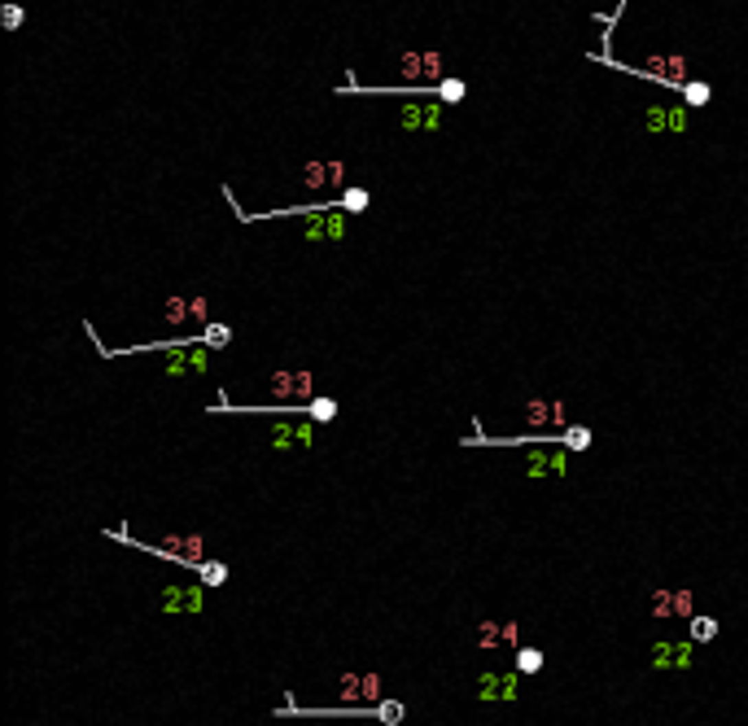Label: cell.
Listing matches in <instances>:
<instances>
[{"label":"cell","mask_w":748,"mask_h":726,"mask_svg":"<svg viewBox=\"0 0 748 726\" xmlns=\"http://www.w3.org/2000/svg\"><path fill=\"white\" fill-rule=\"evenodd\" d=\"M442 66H446V57L442 53H403L398 57V70H403V79L407 83H420L424 92H433L438 83H442Z\"/></svg>","instance_id":"1"},{"label":"cell","mask_w":748,"mask_h":726,"mask_svg":"<svg viewBox=\"0 0 748 726\" xmlns=\"http://www.w3.org/2000/svg\"><path fill=\"white\" fill-rule=\"evenodd\" d=\"M569 473V451L565 446H547V442H530L525 451V477L543 481V477H565Z\"/></svg>","instance_id":"2"},{"label":"cell","mask_w":748,"mask_h":726,"mask_svg":"<svg viewBox=\"0 0 748 726\" xmlns=\"http://www.w3.org/2000/svg\"><path fill=\"white\" fill-rule=\"evenodd\" d=\"M306 241H346L350 236V223H346V210H332V206H319L315 215H306V228H302Z\"/></svg>","instance_id":"3"},{"label":"cell","mask_w":748,"mask_h":726,"mask_svg":"<svg viewBox=\"0 0 748 726\" xmlns=\"http://www.w3.org/2000/svg\"><path fill=\"white\" fill-rule=\"evenodd\" d=\"M446 110L438 101H407L398 110V127L403 132H442Z\"/></svg>","instance_id":"4"},{"label":"cell","mask_w":748,"mask_h":726,"mask_svg":"<svg viewBox=\"0 0 748 726\" xmlns=\"http://www.w3.org/2000/svg\"><path fill=\"white\" fill-rule=\"evenodd\" d=\"M644 132H652V136H665V132L683 136V132H692V114H687L683 105H648V110H644Z\"/></svg>","instance_id":"5"},{"label":"cell","mask_w":748,"mask_h":726,"mask_svg":"<svg viewBox=\"0 0 748 726\" xmlns=\"http://www.w3.org/2000/svg\"><path fill=\"white\" fill-rule=\"evenodd\" d=\"M271 446H276V451L315 446V429H311L306 420H280V424H271Z\"/></svg>","instance_id":"6"},{"label":"cell","mask_w":748,"mask_h":726,"mask_svg":"<svg viewBox=\"0 0 748 726\" xmlns=\"http://www.w3.org/2000/svg\"><path fill=\"white\" fill-rule=\"evenodd\" d=\"M525 424L530 429H547L552 424V429L560 433L565 429V402L560 398H530L525 402Z\"/></svg>","instance_id":"7"},{"label":"cell","mask_w":748,"mask_h":726,"mask_svg":"<svg viewBox=\"0 0 748 726\" xmlns=\"http://www.w3.org/2000/svg\"><path fill=\"white\" fill-rule=\"evenodd\" d=\"M158 556H171V560H184V565H201V538L197 534H166V538L153 547Z\"/></svg>","instance_id":"8"},{"label":"cell","mask_w":748,"mask_h":726,"mask_svg":"<svg viewBox=\"0 0 748 726\" xmlns=\"http://www.w3.org/2000/svg\"><path fill=\"white\" fill-rule=\"evenodd\" d=\"M315 389V376L311 372H276L271 376V394L280 402H293V398H311Z\"/></svg>","instance_id":"9"},{"label":"cell","mask_w":748,"mask_h":726,"mask_svg":"<svg viewBox=\"0 0 748 726\" xmlns=\"http://www.w3.org/2000/svg\"><path fill=\"white\" fill-rule=\"evenodd\" d=\"M162 613H201V587H162Z\"/></svg>","instance_id":"10"},{"label":"cell","mask_w":748,"mask_h":726,"mask_svg":"<svg viewBox=\"0 0 748 726\" xmlns=\"http://www.w3.org/2000/svg\"><path fill=\"white\" fill-rule=\"evenodd\" d=\"M346 180V162H306V171H302V184L306 188H328V184H341Z\"/></svg>","instance_id":"11"},{"label":"cell","mask_w":748,"mask_h":726,"mask_svg":"<svg viewBox=\"0 0 748 726\" xmlns=\"http://www.w3.org/2000/svg\"><path fill=\"white\" fill-rule=\"evenodd\" d=\"M341 700H376L381 696V678L376 674H346L341 678Z\"/></svg>","instance_id":"12"},{"label":"cell","mask_w":748,"mask_h":726,"mask_svg":"<svg viewBox=\"0 0 748 726\" xmlns=\"http://www.w3.org/2000/svg\"><path fill=\"white\" fill-rule=\"evenodd\" d=\"M652 665L657 670H687L692 665V644H657L652 648Z\"/></svg>","instance_id":"13"},{"label":"cell","mask_w":748,"mask_h":726,"mask_svg":"<svg viewBox=\"0 0 748 726\" xmlns=\"http://www.w3.org/2000/svg\"><path fill=\"white\" fill-rule=\"evenodd\" d=\"M481 700H512L517 696V687H521V678L517 674H481Z\"/></svg>","instance_id":"14"},{"label":"cell","mask_w":748,"mask_h":726,"mask_svg":"<svg viewBox=\"0 0 748 726\" xmlns=\"http://www.w3.org/2000/svg\"><path fill=\"white\" fill-rule=\"evenodd\" d=\"M687 609H692V595H687V591H674V595L657 591V595H652V613H657V617H674V613H687Z\"/></svg>","instance_id":"15"},{"label":"cell","mask_w":748,"mask_h":726,"mask_svg":"<svg viewBox=\"0 0 748 726\" xmlns=\"http://www.w3.org/2000/svg\"><path fill=\"white\" fill-rule=\"evenodd\" d=\"M556 442H560L565 451H587L591 446V429H587V424H569V429L556 433Z\"/></svg>","instance_id":"16"},{"label":"cell","mask_w":748,"mask_h":726,"mask_svg":"<svg viewBox=\"0 0 748 726\" xmlns=\"http://www.w3.org/2000/svg\"><path fill=\"white\" fill-rule=\"evenodd\" d=\"M367 206H372V193H367V188H346V193H341V210H346V215H363Z\"/></svg>","instance_id":"17"},{"label":"cell","mask_w":748,"mask_h":726,"mask_svg":"<svg viewBox=\"0 0 748 726\" xmlns=\"http://www.w3.org/2000/svg\"><path fill=\"white\" fill-rule=\"evenodd\" d=\"M306 416H311L315 424H328L332 416H337V398H311L306 402Z\"/></svg>","instance_id":"18"},{"label":"cell","mask_w":748,"mask_h":726,"mask_svg":"<svg viewBox=\"0 0 748 726\" xmlns=\"http://www.w3.org/2000/svg\"><path fill=\"white\" fill-rule=\"evenodd\" d=\"M197 574H201V582H206V587H219V582H228V565H219V560H201V565H197Z\"/></svg>","instance_id":"19"},{"label":"cell","mask_w":748,"mask_h":726,"mask_svg":"<svg viewBox=\"0 0 748 726\" xmlns=\"http://www.w3.org/2000/svg\"><path fill=\"white\" fill-rule=\"evenodd\" d=\"M228 337H232L228 324H206V332H201V341H206L210 350H223V346H228Z\"/></svg>","instance_id":"20"},{"label":"cell","mask_w":748,"mask_h":726,"mask_svg":"<svg viewBox=\"0 0 748 726\" xmlns=\"http://www.w3.org/2000/svg\"><path fill=\"white\" fill-rule=\"evenodd\" d=\"M517 670H521V674H539V670H543V652H539V648H521V652H517Z\"/></svg>","instance_id":"21"},{"label":"cell","mask_w":748,"mask_h":726,"mask_svg":"<svg viewBox=\"0 0 748 726\" xmlns=\"http://www.w3.org/2000/svg\"><path fill=\"white\" fill-rule=\"evenodd\" d=\"M166 319L180 328L184 319H193V302H184V297H171V302H166Z\"/></svg>","instance_id":"22"},{"label":"cell","mask_w":748,"mask_h":726,"mask_svg":"<svg viewBox=\"0 0 748 726\" xmlns=\"http://www.w3.org/2000/svg\"><path fill=\"white\" fill-rule=\"evenodd\" d=\"M433 92H438V97H442V101H455V105L464 101V83H460V79H442V83H438Z\"/></svg>","instance_id":"23"},{"label":"cell","mask_w":748,"mask_h":726,"mask_svg":"<svg viewBox=\"0 0 748 726\" xmlns=\"http://www.w3.org/2000/svg\"><path fill=\"white\" fill-rule=\"evenodd\" d=\"M718 635V622L714 617H696V626H692V639H700V644H709V639Z\"/></svg>","instance_id":"24"},{"label":"cell","mask_w":748,"mask_h":726,"mask_svg":"<svg viewBox=\"0 0 748 726\" xmlns=\"http://www.w3.org/2000/svg\"><path fill=\"white\" fill-rule=\"evenodd\" d=\"M687 105H709V83H683Z\"/></svg>","instance_id":"25"},{"label":"cell","mask_w":748,"mask_h":726,"mask_svg":"<svg viewBox=\"0 0 748 726\" xmlns=\"http://www.w3.org/2000/svg\"><path fill=\"white\" fill-rule=\"evenodd\" d=\"M376 718H381V722H398L403 718V705H381V709H376Z\"/></svg>","instance_id":"26"},{"label":"cell","mask_w":748,"mask_h":726,"mask_svg":"<svg viewBox=\"0 0 748 726\" xmlns=\"http://www.w3.org/2000/svg\"><path fill=\"white\" fill-rule=\"evenodd\" d=\"M193 319H201V324H210V306H206V297H193Z\"/></svg>","instance_id":"27"},{"label":"cell","mask_w":748,"mask_h":726,"mask_svg":"<svg viewBox=\"0 0 748 726\" xmlns=\"http://www.w3.org/2000/svg\"><path fill=\"white\" fill-rule=\"evenodd\" d=\"M18 22H22V9H18V5H5V27L18 31Z\"/></svg>","instance_id":"28"},{"label":"cell","mask_w":748,"mask_h":726,"mask_svg":"<svg viewBox=\"0 0 748 726\" xmlns=\"http://www.w3.org/2000/svg\"><path fill=\"white\" fill-rule=\"evenodd\" d=\"M354 726H367V722H354Z\"/></svg>","instance_id":"29"}]
</instances>
